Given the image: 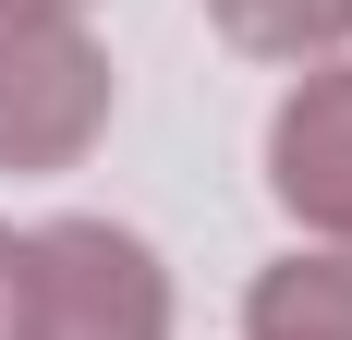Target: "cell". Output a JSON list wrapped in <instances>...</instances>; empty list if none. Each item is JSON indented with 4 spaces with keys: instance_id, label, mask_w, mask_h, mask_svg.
<instances>
[{
    "instance_id": "obj_1",
    "label": "cell",
    "mask_w": 352,
    "mask_h": 340,
    "mask_svg": "<svg viewBox=\"0 0 352 340\" xmlns=\"http://www.w3.org/2000/svg\"><path fill=\"white\" fill-rule=\"evenodd\" d=\"M12 340H170V268L109 219H49L12 268Z\"/></svg>"
},
{
    "instance_id": "obj_2",
    "label": "cell",
    "mask_w": 352,
    "mask_h": 340,
    "mask_svg": "<svg viewBox=\"0 0 352 340\" xmlns=\"http://www.w3.org/2000/svg\"><path fill=\"white\" fill-rule=\"evenodd\" d=\"M109 122V49L85 25H0V170H73Z\"/></svg>"
},
{
    "instance_id": "obj_3",
    "label": "cell",
    "mask_w": 352,
    "mask_h": 340,
    "mask_svg": "<svg viewBox=\"0 0 352 340\" xmlns=\"http://www.w3.org/2000/svg\"><path fill=\"white\" fill-rule=\"evenodd\" d=\"M267 195L304 231L352 243V61H316L267 122Z\"/></svg>"
},
{
    "instance_id": "obj_4",
    "label": "cell",
    "mask_w": 352,
    "mask_h": 340,
    "mask_svg": "<svg viewBox=\"0 0 352 340\" xmlns=\"http://www.w3.org/2000/svg\"><path fill=\"white\" fill-rule=\"evenodd\" d=\"M243 340H352V255H280V268H255Z\"/></svg>"
},
{
    "instance_id": "obj_5",
    "label": "cell",
    "mask_w": 352,
    "mask_h": 340,
    "mask_svg": "<svg viewBox=\"0 0 352 340\" xmlns=\"http://www.w3.org/2000/svg\"><path fill=\"white\" fill-rule=\"evenodd\" d=\"M207 25L243 61H328L352 36V0H207Z\"/></svg>"
},
{
    "instance_id": "obj_6",
    "label": "cell",
    "mask_w": 352,
    "mask_h": 340,
    "mask_svg": "<svg viewBox=\"0 0 352 340\" xmlns=\"http://www.w3.org/2000/svg\"><path fill=\"white\" fill-rule=\"evenodd\" d=\"M85 0H0V25H73Z\"/></svg>"
},
{
    "instance_id": "obj_7",
    "label": "cell",
    "mask_w": 352,
    "mask_h": 340,
    "mask_svg": "<svg viewBox=\"0 0 352 340\" xmlns=\"http://www.w3.org/2000/svg\"><path fill=\"white\" fill-rule=\"evenodd\" d=\"M12 268H25V231H0V340H12Z\"/></svg>"
}]
</instances>
